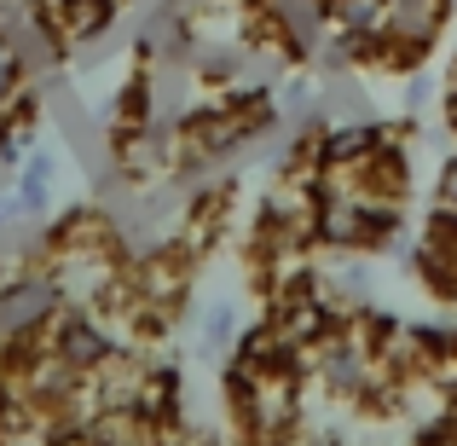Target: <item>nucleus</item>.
Wrapping results in <instances>:
<instances>
[{"instance_id":"f257e3e1","label":"nucleus","mask_w":457,"mask_h":446,"mask_svg":"<svg viewBox=\"0 0 457 446\" xmlns=\"http://www.w3.org/2000/svg\"><path fill=\"white\" fill-rule=\"evenodd\" d=\"M46 307H53V290H46V284H18V290L0 296V324H6V331H23V324H35Z\"/></svg>"},{"instance_id":"f03ea898","label":"nucleus","mask_w":457,"mask_h":446,"mask_svg":"<svg viewBox=\"0 0 457 446\" xmlns=\"http://www.w3.org/2000/svg\"><path fill=\"white\" fill-rule=\"evenodd\" d=\"M370 146H377V128H342V134L324 139V156H330V163H347V156H359Z\"/></svg>"},{"instance_id":"7ed1b4c3","label":"nucleus","mask_w":457,"mask_h":446,"mask_svg":"<svg viewBox=\"0 0 457 446\" xmlns=\"http://www.w3.org/2000/svg\"><path fill=\"white\" fill-rule=\"evenodd\" d=\"M324 232H330V238H342V244H347V238H359L353 209H330V215H324Z\"/></svg>"},{"instance_id":"20e7f679","label":"nucleus","mask_w":457,"mask_h":446,"mask_svg":"<svg viewBox=\"0 0 457 446\" xmlns=\"http://www.w3.org/2000/svg\"><path fill=\"white\" fill-rule=\"evenodd\" d=\"M64 348H70V359H93V354H99L104 342H99L93 331H70V342H64Z\"/></svg>"},{"instance_id":"39448f33","label":"nucleus","mask_w":457,"mask_h":446,"mask_svg":"<svg viewBox=\"0 0 457 446\" xmlns=\"http://www.w3.org/2000/svg\"><path fill=\"white\" fill-rule=\"evenodd\" d=\"M12 70H18V58H12V53H0V93L12 88Z\"/></svg>"},{"instance_id":"423d86ee","label":"nucleus","mask_w":457,"mask_h":446,"mask_svg":"<svg viewBox=\"0 0 457 446\" xmlns=\"http://www.w3.org/2000/svg\"><path fill=\"white\" fill-rule=\"evenodd\" d=\"M446 198H452V203H457V163H452V168H446Z\"/></svg>"}]
</instances>
